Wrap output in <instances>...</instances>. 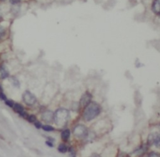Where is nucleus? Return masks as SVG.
Listing matches in <instances>:
<instances>
[{
	"mask_svg": "<svg viewBox=\"0 0 160 157\" xmlns=\"http://www.w3.org/2000/svg\"><path fill=\"white\" fill-rule=\"evenodd\" d=\"M5 104L9 107H13L14 106V102L12 101H9V100H6Z\"/></svg>",
	"mask_w": 160,
	"mask_h": 157,
	"instance_id": "dca6fc26",
	"label": "nucleus"
},
{
	"mask_svg": "<svg viewBox=\"0 0 160 157\" xmlns=\"http://www.w3.org/2000/svg\"><path fill=\"white\" fill-rule=\"evenodd\" d=\"M58 151L60 152V153H65L67 151L68 148H67V146H66V145L62 144H60L59 146H58Z\"/></svg>",
	"mask_w": 160,
	"mask_h": 157,
	"instance_id": "9b49d317",
	"label": "nucleus"
},
{
	"mask_svg": "<svg viewBox=\"0 0 160 157\" xmlns=\"http://www.w3.org/2000/svg\"><path fill=\"white\" fill-rule=\"evenodd\" d=\"M70 115V112L65 108H60L54 113V120L56 124L59 127H64L68 123Z\"/></svg>",
	"mask_w": 160,
	"mask_h": 157,
	"instance_id": "f03ea898",
	"label": "nucleus"
},
{
	"mask_svg": "<svg viewBox=\"0 0 160 157\" xmlns=\"http://www.w3.org/2000/svg\"><path fill=\"white\" fill-rule=\"evenodd\" d=\"M4 34H5V30L2 26L0 25V39L4 36Z\"/></svg>",
	"mask_w": 160,
	"mask_h": 157,
	"instance_id": "2eb2a0df",
	"label": "nucleus"
},
{
	"mask_svg": "<svg viewBox=\"0 0 160 157\" xmlns=\"http://www.w3.org/2000/svg\"><path fill=\"white\" fill-rule=\"evenodd\" d=\"M70 152L71 153V155L72 156H75V151H74V150L73 149H70Z\"/></svg>",
	"mask_w": 160,
	"mask_h": 157,
	"instance_id": "412c9836",
	"label": "nucleus"
},
{
	"mask_svg": "<svg viewBox=\"0 0 160 157\" xmlns=\"http://www.w3.org/2000/svg\"><path fill=\"white\" fill-rule=\"evenodd\" d=\"M41 128H43V130L46 132H51L55 130V128H53L52 126L51 125H43L41 127Z\"/></svg>",
	"mask_w": 160,
	"mask_h": 157,
	"instance_id": "f8f14e48",
	"label": "nucleus"
},
{
	"mask_svg": "<svg viewBox=\"0 0 160 157\" xmlns=\"http://www.w3.org/2000/svg\"><path fill=\"white\" fill-rule=\"evenodd\" d=\"M9 73L4 68H0V77L1 79H5L8 77Z\"/></svg>",
	"mask_w": 160,
	"mask_h": 157,
	"instance_id": "9d476101",
	"label": "nucleus"
},
{
	"mask_svg": "<svg viewBox=\"0 0 160 157\" xmlns=\"http://www.w3.org/2000/svg\"><path fill=\"white\" fill-rule=\"evenodd\" d=\"M27 119H28V120L29 121V122L33 123V122H35L36 121V116H35V115H30V116H28Z\"/></svg>",
	"mask_w": 160,
	"mask_h": 157,
	"instance_id": "ddd939ff",
	"label": "nucleus"
},
{
	"mask_svg": "<svg viewBox=\"0 0 160 157\" xmlns=\"http://www.w3.org/2000/svg\"><path fill=\"white\" fill-rule=\"evenodd\" d=\"M70 137V131L68 129H66L64 131H63L61 133V138L64 141H66L69 139Z\"/></svg>",
	"mask_w": 160,
	"mask_h": 157,
	"instance_id": "1a4fd4ad",
	"label": "nucleus"
},
{
	"mask_svg": "<svg viewBox=\"0 0 160 157\" xmlns=\"http://www.w3.org/2000/svg\"><path fill=\"white\" fill-rule=\"evenodd\" d=\"M159 144H160V140H159V135L156 134V137H155V139L154 141V144L156 145L157 147L159 146Z\"/></svg>",
	"mask_w": 160,
	"mask_h": 157,
	"instance_id": "4468645a",
	"label": "nucleus"
},
{
	"mask_svg": "<svg viewBox=\"0 0 160 157\" xmlns=\"http://www.w3.org/2000/svg\"><path fill=\"white\" fill-rule=\"evenodd\" d=\"M92 96L91 94L88 92L85 93L83 96H82L80 100V106L82 107H86L87 105L91 102Z\"/></svg>",
	"mask_w": 160,
	"mask_h": 157,
	"instance_id": "39448f33",
	"label": "nucleus"
},
{
	"mask_svg": "<svg viewBox=\"0 0 160 157\" xmlns=\"http://www.w3.org/2000/svg\"><path fill=\"white\" fill-rule=\"evenodd\" d=\"M42 119L47 123H50L54 119V113L50 111H46L43 113Z\"/></svg>",
	"mask_w": 160,
	"mask_h": 157,
	"instance_id": "423d86ee",
	"label": "nucleus"
},
{
	"mask_svg": "<svg viewBox=\"0 0 160 157\" xmlns=\"http://www.w3.org/2000/svg\"><path fill=\"white\" fill-rule=\"evenodd\" d=\"M9 2H10L13 4H16L20 2L21 0H9Z\"/></svg>",
	"mask_w": 160,
	"mask_h": 157,
	"instance_id": "6ab92c4d",
	"label": "nucleus"
},
{
	"mask_svg": "<svg viewBox=\"0 0 160 157\" xmlns=\"http://www.w3.org/2000/svg\"><path fill=\"white\" fill-rule=\"evenodd\" d=\"M73 134L77 137H84L87 135V130L85 126L79 125L74 128Z\"/></svg>",
	"mask_w": 160,
	"mask_h": 157,
	"instance_id": "20e7f679",
	"label": "nucleus"
},
{
	"mask_svg": "<svg viewBox=\"0 0 160 157\" xmlns=\"http://www.w3.org/2000/svg\"><path fill=\"white\" fill-rule=\"evenodd\" d=\"M0 99L2 101H6V96L3 92H0Z\"/></svg>",
	"mask_w": 160,
	"mask_h": 157,
	"instance_id": "f3484780",
	"label": "nucleus"
},
{
	"mask_svg": "<svg viewBox=\"0 0 160 157\" xmlns=\"http://www.w3.org/2000/svg\"><path fill=\"white\" fill-rule=\"evenodd\" d=\"M23 99L28 106H33L36 102V99L34 95L30 91H26L23 95Z\"/></svg>",
	"mask_w": 160,
	"mask_h": 157,
	"instance_id": "7ed1b4c3",
	"label": "nucleus"
},
{
	"mask_svg": "<svg viewBox=\"0 0 160 157\" xmlns=\"http://www.w3.org/2000/svg\"><path fill=\"white\" fill-rule=\"evenodd\" d=\"M35 125L37 128H40L42 127L41 123L40 122H38V121H36V122L35 121Z\"/></svg>",
	"mask_w": 160,
	"mask_h": 157,
	"instance_id": "a211bd4d",
	"label": "nucleus"
},
{
	"mask_svg": "<svg viewBox=\"0 0 160 157\" xmlns=\"http://www.w3.org/2000/svg\"><path fill=\"white\" fill-rule=\"evenodd\" d=\"M46 144L48 146H50V147H53V142L52 141H50V140H48L46 142Z\"/></svg>",
	"mask_w": 160,
	"mask_h": 157,
	"instance_id": "aec40b11",
	"label": "nucleus"
},
{
	"mask_svg": "<svg viewBox=\"0 0 160 157\" xmlns=\"http://www.w3.org/2000/svg\"><path fill=\"white\" fill-rule=\"evenodd\" d=\"M100 107L96 102H90L86 106L83 112V118L86 121L94 119L100 113Z\"/></svg>",
	"mask_w": 160,
	"mask_h": 157,
	"instance_id": "f257e3e1",
	"label": "nucleus"
},
{
	"mask_svg": "<svg viewBox=\"0 0 160 157\" xmlns=\"http://www.w3.org/2000/svg\"><path fill=\"white\" fill-rule=\"evenodd\" d=\"M13 108L14 111L15 112H16V113H18L19 114H20L23 112H24L23 107L21 106V104H19V103H14Z\"/></svg>",
	"mask_w": 160,
	"mask_h": 157,
	"instance_id": "6e6552de",
	"label": "nucleus"
},
{
	"mask_svg": "<svg viewBox=\"0 0 160 157\" xmlns=\"http://www.w3.org/2000/svg\"><path fill=\"white\" fill-rule=\"evenodd\" d=\"M149 156H158L159 155H158V154H156V153H151V154H150V155H149Z\"/></svg>",
	"mask_w": 160,
	"mask_h": 157,
	"instance_id": "4be33fe9",
	"label": "nucleus"
},
{
	"mask_svg": "<svg viewBox=\"0 0 160 157\" xmlns=\"http://www.w3.org/2000/svg\"><path fill=\"white\" fill-rule=\"evenodd\" d=\"M3 88H2V87H1V85H0V92H3Z\"/></svg>",
	"mask_w": 160,
	"mask_h": 157,
	"instance_id": "5701e85b",
	"label": "nucleus"
},
{
	"mask_svg": "<svg viewBox=\"0 0 160 157\" xmlns=\"http://www.w3.org/2000/svg\"><path fill=\"white\" fill-rule=\"evenodd\" d=\"M152 11L156 15H159L160 11L159 0H154L152 4Z\"/></svg>",
	"mask_w": 160,
	"mask_h": 157,
	"instance_id": "0eeeda50",
	"label": "nucleus"
}]
</instances>
